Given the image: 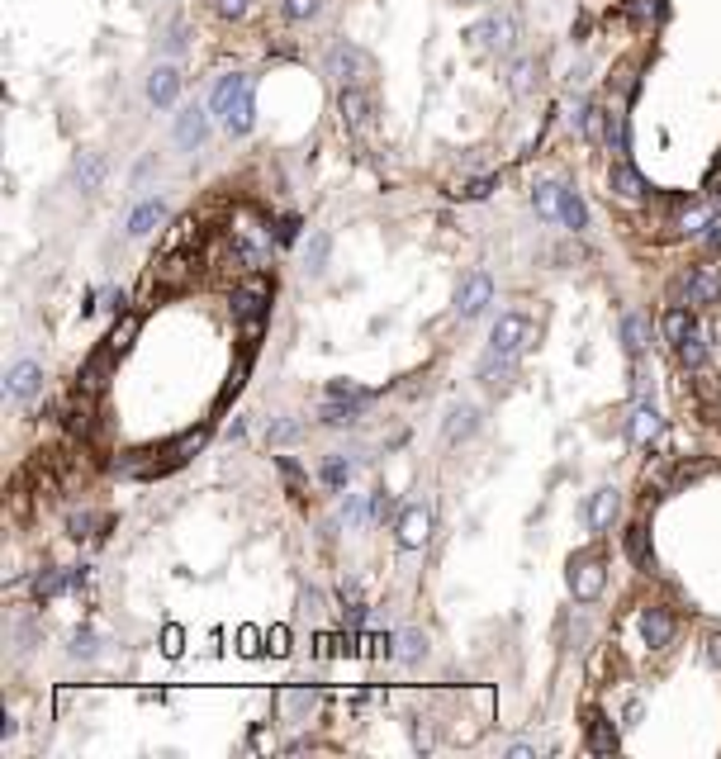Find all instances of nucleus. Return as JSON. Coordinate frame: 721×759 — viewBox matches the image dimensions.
<instances>
[{"label": "nucleus", "instance_id": "25", "mask_svg": "<svg viewBox=\"0 0 721 759\" xmlns=\"http://www.w3.org/2000/svg\"><path fill=\"white\" fill-rule=\"evenodd\" d=\"M560 223L569 228V233H579V228L588 223V209H584V200L575 195V190H565V200H560Z\"/></svg>", "mask_w": 721, "mask_h": 759}, {"label": "nucleus", "instance_id": "7", "mask_svg": "<svg viewBox=\"0 0 721 759\" xmlns=\"http://www.w3.org/2000/svg\"><path fill=\"white\" fill-rule=\"evenodd\" d=\"M674 294H684L688 304H712V300H721V271L716 266H697V271H688V276L674 285Z\"/></svg>", "mask_w": 721, "mask_h": 759}, {"label": "nucleus", "instance_id": "35", "mask_svg": "<svg viewBox=\"0 0 721 759\" xmlns=\"http://www.w3.org/2000/svg\"><path fill=\"white\" fill-rule=\"evenodd\" d=\"M318 10H323V0H285V19H294V25L313 19Z\"/></svg>", "mask_w": 721, "mask_h": 759}, {"label": "nucleus", "instance_id": "34", "mask_svg": "<svg viewBox=\"0 0 721 759\" xmlns=\"http://www.w3.org/2000/svg\"><path fill=\"white\" fill-rule=\"evenodd\" d=\"M62 588H67V575L48 569V575H38V579H34V598H53V594H62Z\"/></svg>", "mask_w": 721, "mask_h": 759}, {"label": "nucleus", "instance_id": "29", "mask_svg": "<svg viewBox=\"0 0 721 759\" xmlns=\"http://www.w3.org/2000/svg\"><path fill=\"white\" fill-rule=\"evenodd\" d=\"M575 110H579V133L588 143H598L603 138V110H598V104H588V100H579Z\"/></svg>", "mask_w": 721, "mask_h": 759}, {"label": "nucleus", "instance_id": "52", "mask_svg": "<svg viewBox=\"0 0 721 759\" xmlns=\"http://www.w3.org/2000/svg\"><path fill=\"white\" fill-rule=\"evenodd\" d=\"M537 745H508V759H532Z\"/></svg>", "mask_w": 721, "mask_h": 759}, {"label": "nucleus", "instance_id": "47", "mask_svg": "<svg viewBox=\"0 0 721 759\" xmlns=\"http://www.w3.org/2000/svg\"><path fill=\"white\" fill-rule=\"evenodd\" d=\"M707 660L721 665V631H712V636H707Z\"/></svg>", "mask_w": 721, "mask_h": 759}, {"label": "nucleus", "instance_id": "2", "mask_svg": "<svg viewBox=\"0 0 721 759\" xmlns=\"http://www.w3.org/2000/svg\"><path fill=\"white\" fill-rule=\"evenodd\" d=\"M532 342H537V323L527 313H503L489 332V351H503V356H522Z\"/></svg>", "mask_w": 721, "mask_h": 759}, {"label": "nucleus", "instance_id": "40", "mask_svg": "<svg viewBox=\"0 0 721 759\" xmlns=\"http://www.w3.org/2000/svg\"><path fill=\"white\" fill-rule=\"evenodd\" d=\"M247 5H252V0H214V10H219L223 19H242Z\"/></svg>", "mask_w": 721, "mask_h": 759}, {"label": "nucleus", "instance_id": "17", "mask_svg": "<svg viewBox=\"0 0 721 759\" xmlns=\"http://www.w3.org/2000/svg\"><path fill=\"white\" fill-rule=\"evenodd\" d=\"M612 190H617L622 200H641L650 185H646V176L636 172V166H631L627 157H617V166H612Z\"/></svg>", "mask_w": 721, "mask_h": 759}, {"label": "nucleus", "instance_id": "36", "mask_svg": "<svg viewBox=\"0 0 721 759\" xmlns=\"http://www.w3.org/2000/svg\"><path fill=\"white\" fill-rule=\"evenodd\" d=\"M323 479L332 484V489H342V484L351 479V466H347V460H342V456H332V460H328V466H323Z\"/></svg>", "mask_w": 721, "mask_h": 759}, {"label": "nucleus", "instance_id": "42", "mask_svg": "<svg viewBox=\"0 0 721 759\" xmlns=\"http://www.w3.org/2000/svg\"><path fill=\"white\" fill-rule=\"evenodd\" d=\"M707 223H712V214H707V209H693V214H684V228H688V233H703Z\"/></svg>", "mask_w": 721, "mask_h": 759}, {"label": "nucleus", "instance_id": "15", "mask_svg": "<svg viewBox=\"0 0 721 759\" xmlns=\"http://www.w3.org/2000/svg\"><path fill=\"white\" fill-rule=\"evenodd\" d=\"M617 508H622L617 489H598V494L588 498V527H593V532H607V527L617 522Z\"/></svg>", "mask_w": 721, "mask_h": 759}, {"label": "nucleus", "instance_id": "19", "mask_svg": "<svg viewBox=\"0 0 721 759\" xmlns=\"http://www.w3.org/2000/svg\"><path fill=\"white\" fill-rule=\"evenodd\" d=\"M588 750L593 754H612L617 750V731H612V722L603 712H588Z\"/></svg>", "mask_w": 721, "mask_h": 759}, {"label": "nucleus", "instance_id": "41", "mask_svg": "<svg viewBox=\"0 0 721 759\" xmlns=\"http://www.w3.org/2000/svg\"><path fill=\"white\" fill-rule=\"evenodd\" d=\"M133 332H138V319H123V323L114 328V337H110V347H114V351H119V347H129V337H133Z\"/></svg>", "mask_w": 721, "mask_h": 759}, {"label": "nucleus", "instance_id": "6", "mask_svg": "<svg viewBox=\"0 0 721 759\" xmlns=\"http://www.w3.org/2000/svg\"><path fill=\"white\" fill-rule=\"evenodd\" d=\"M603 584H607V569H603L598 556H579L575 565H569V588H575L579 603H593L603 594Z\"/></svg>", "mask_w": 721, "mask_h": 759}, {"label": "nucleus", "instance_id": "27", "mask_svg": "<svg viewBox=\"0 0 721 759\" xmlns=\"http://www.w3.org/2000/svg\"><path fill=\"white\" fill-rule=\"evenodd\" d=\"M627 556H631V565H641V569H650V532H646V527H631V532H627Z\"/></svg>", "mask_w": 721, "mask_h": 759}, {"label": "nucleus", "instance_id": "38", "mask_svg": "<svg viewBox=\"0 0 721 759\" xmlns=\"http://www.w3.org/2000/svg\"><path fill=\"white\" fill-rule=\"evenodd\" d=\"M422 650H428V641H422L418 631H404V636H399V656H404V660H418Z\"/></svg>", "mask_w": 721, "mask_h": 759}, {"label": "nucleus", "instance_id": "33", "mask_svg": "<svg viewBox=\"0 0 721 759\" xmlns=\"http://www.w3.org/2000/svg\"><path fill=\"white\" fill-rule=\"evenodd\" d=\"M660 15H665L660 0H631V19H636V25H660Z\"/></svg>", "mask_w": 721, "mask_h": 759}, {"label": "nucleus", "instance_id": "20", "mask_svg": "<svg viewBox=\"0 0 721 759\" xmlns=\"http://www.w3.org/2000/svg\"><path fill=\"white\" fill-rule=\"evenodd\" d=\"M479 428V413H475V404H456L451 413H447V428H441V432H447V441H465V437H470Z\"/></svg>", "mask_w": 721, "mask_h": 759}, {"label": "nucleus", "instance_id": "32", "mask_svg": "<svg viewBox=\"0 0 721 759\" xmlns=\"http://www.w3.org/2000/svg\"><path fill=\"white\" fill-rule=\"evenodd\" d=\"M532 81H537V67H532V62H518V67H513V81H508V86H513L518 100H527V95H532Z\"/></svg>", "mask_w": 721, "mask_h": 759}, {"label": "nucleus", "instance_id": "5", "mask_svg": "<svg viewBox=\"0 0 721 759\" xmlns=\"http://www.w3.org/2000/svg\"><path fill=\"white\" fill-rule=\"evenodd\" d=\"M266 304H271V294H266L262 281H247L242 290H232V319H238L247 332H257V328H262Z\"/></svg>", "mask_w": 721, "mask_h": 759}, {"label": "nucleus", "instance_id": "31", "mask_svg": "<svg viewBox=\"0 0 721 759\" xmlns=\"http://www.w3.org/2000/svg\"><path fill=\"white\" fill-rule=\"evenodd\" d=\"M607 147H612L617 157H627V114H622V110L607 114Z\"/></svg>", "mask_w": 721, "mask_h": 759}, {"label": "nucleus", "instance_id": "21", "mask_svg": "<svg viewBox=\"0 0 721 759\" xmlns=\"http://www.w3.org/2000/svg\"><path fill=\"white\" fill-rule=\"evenodd\" d=\"M622 347H627V356H646V347H650V328H646L641 313H627V319H622Z\"/></svg>", "mask_w": 721, "mask_h": 759}, {"label": "nucleus", "instance_id": "14", "mask_svg": "<svg viewBox=\"0 0 721 759\" xmlns=\"http://www.w3.org/2000/svg\"><path fill=\"white\" fill-rule=\"evenodd\" d=\"M641 636H646L650 650H665L674 641V617L665 613V607H646L641 613Z\"/></svg>", "mask_w": 721, "mask_h": 759}, {"label": "nucleus", "instance_id": "22", "mask_svg": "<svg viewBox=\"0 0 721 759\" xmlns=\"http://www.w3.org/2000/svg\"><path fill=\"white\" fill-rule=\"evenodd\" d=\"M660 328H665V337H669V342L678 347V342H684V337L688 332H697V323H693V313H688V304H674L669 313H665V319H660Z\"/></svg>", "mask_w": 721, "mask_h": 759}, {"label": "nucleus", "instance_id": "8", "mask_svg": "<svg viewBox=\"0 0 721 759\" xmlns=\"http://www.w3.org/2000/svg\"><path fill=\"white\" fill-rule=\"evenodd\" d=\"M470 38H479L484 48H494V53H513V44H518V19L513 15H489L484 25H475L470 29Z\"/></svg>", "mask_w": 721, "mask_h": 759}, {"label": "nucleus", "instance_id": "48", "mask_svg": "<svg viewBox=\"0 0 721 759\" xmlns=\"http://www.w3.org/2000/svg\"><path fill=\"white\" fill-rule=\"evenodd\" d=\"M19 731V722H15V716L5 712V716H0V741H10V735Z\"/></svg>", "mask_w": 721, "mask_h": 759}, {"label": "nucleus", "instance_id": "45", "mask_svg": "<svg viewBox=\"0 0 721 759\" xmlns=\"http://www.w3.org/2000/svg\"><path fill=\"white\" fill-rule=\"evenodd\" d=\"M91 527H95V518H91V513L72 518V537H91Z\"/></svg>", "mask_w": 721, "mask_h": 759}, {"label": "nucleus", "instance_id": "23", "mask_svg": "<svg viewBox=\"0 0 721 759\" xmlns=\"http://www.w3.org/2000/svg\"><path fill=\"white\" fill-rule=\"evenodd\" d=\"M560 200H565V185H556V181H541L532 190V204L541 219H560Z\"/></svg>", "mask_w": 721, "mask_h": 759}, {"label": "nucleus", "instance_id": "43", "mask_svg": "<svg viewBox=\"0 0 721 759\" xmlns=\"http://www.w3.org/2000/svg\"><path fill=\"white\" fill-rule=\"evenodd\" d=\"M323 257H328V238H313V247H309V261H313V271H323Z\"/></svg>", "mask_w": 721, "mask_h": 759}, {"label": "nucleus", "instance_id": "24", "mask_svg": "<svg viewBox=\"0 0 721 759\" xmlns=\"http://www.w3.org/2000/svg\"><path fill=\"white\" fill-rule=\"evenodd\" d=\"M513 361H518V356L489 351V356H484V361H479V380H484V385H499L503 375H513Z\"/></svg>", "mask_w": 721, "mask_h": 759}, {"label": "nucleus", "instance_id": "30", "mask_svg": "<svg viewBox=\"0 0 721 759\" xmlns=\"http://www.w3.org/2000/svg\"><path fill=\"white\" fill-rule=\"evenodd\" d=\"M674 351H678V361H684V366H693V370L707 361V347H703V337H697V332H688V337H684V342H678Z\"/></svg>", "mask_w": 721, "mask_h": 759}, {"label": "nucleus", "instance_id": "10", "mask_svg": "<svg viewBox=\"0 0 721 759\" xmlns=\"http://www.w3.org/2000/svg\"><path fill=\"white\" fill-rule=\"evenodd\" d=\"M399 546L404 551H418V546H428V537H432V513L422 508V503H413V508H404L399 513Z\"/></svg>", "mask_w": 721, "mask_h": 759}, {"label": "nucleus", "instance_id": "1", "mask_svg": "<svg viewBox=\"0 0 721 759\" xmlns=\"http://www.w3.org/2000/svg\"><path fill=\"white\" fill-rule=\"evenodd\" d=\"M252 76H223L219 86H214V100H209V110L219 114V123L228 133H247L252 129V114H257V104H252Z\"/></svg>", "mask_w": 721, "mask_h": 759}, {"label": "nucleus", "instance_id": "50", "mask_svg": "<svg viewBox=\"0 0 721 759\" xmlns=\"http://www.w3.org/2000/svg\"><path fill=\"white\" fill-rule=\"evenodd\" d=\"M166 656H181V631H176V626L166 631Z\"/></svg>", "mask_w": 721, "mask_h": 759}, {"label": "nucleus", "instance_id": "46", "mask_svg": "<svg viewBox=\"0 0 721 759\" xmlns=\"http://www.w3.org/2000/svg\"><path fill=\"white\" fill-rule=\"evenodd\" d=\"M390 508H394L390 494H375V498H370V513H375V518H390Z\"/></svg>", "mask_w": 721, "mask_h": 759}, {"label": "nucleus", "instance_id": "13", "mask_svg": "<svg viewBox=\"0 0 721 759\" xmlns=\"http://www.w3.org/2000/svg\"><path fill=\"white\" fill-rule=\"evenodd\" d=\"M176 95H181V72L172 62L153 67V76H147V100H153L157 110H166V104H176Z\"/></svg>", "mask_w": 721, "mask_h": 759}, {"label": "nucleus", "instance_id": "51", "mask_svg": "<svg viewBox=\"0 0 721 759\" xmlns=\"http://www.w3.org/2000/svg\"><path fill=\"white\" fill-rule=\"evenodd\" d=\"M166 48H172V53H181V48H185V29H181V25L172 29V38H166Z\"/></svg>", "mask_w": 721, "mask_h": 759}, {"label": "nucleus", "instance_id": "16", "mask_svg": "<svg viewBox=\"0 0 721 759\" xmlns=\"http://www.w3.org/2000/svg\"><path fill=\"white\" fill-rule=\"evenodd\" d=\"M627 432H631V441H636V447H650V441L660 437V413H655L650 404H636V409H631V423H627Z\"/></svg>", "mask_w": 721, "mask_h": 759}, {"label": "nucleus", "instance_id": "12", "mask_svg": "<svg viewBox=\"0 0 721 759\" xmlns=\"http://www.w3.org/2000/svg\"><path fill=\"white\" fill-rule=\"evenodd\" d=\"M38 389H44V366L38 361H15L10 375H5V394L19 399V404H29Z\"/></svg>", "mask_w": 721, "mask_h": 759}, {"label": "nucleus", "instance_id": "3", "mask_svg": "<svg viewBox=\"0 0 721 759\" xmlns=\"http://www.w3.org/2000/svg\"><path fill=\"white\" fill-rule=\"evenodd\" d=\"M337 110H342L347 133H356V138H370V133H375V100H370L366 86H342V95H337Z\"/></svg>", "mask_w": 721, "mask_h": 759}, {"label": "nucleus", "instance_id": "37", "mask_svg": "<svg viewBox=\"0 0 721 759\" xmlns=\"http://www.w3.org/2000/svg\"><path fill=\"white\" fill-rule=\"evenodd\" d=\"M494 185H499V176H479V181H470L465 190H456V195H460V200H484Z\"/></svg>", "mask_w": 721, "mask_h": 759}, {"label": "nucleus", "instance_id": "49", "mask_svg": "<svg viewBox=\"0 0 721 759\" xmlns=\"http://www.w3.org/2000/svg\"><path fill=\"white\" fill-rule=\"evenodd\" d=\"M72 656H95V646H91V636H76V641H72Z\"/></svg>", "mask_w": 721, "mask_h": 759}, {"label": "nucleus", "instance_id": "11", "mask_svg": "<svg viewBox=\"0 0 721 759\" xmlns=\"http://www.w3.org/2000/svg\"><path fill=\"white\" fill-rule=\"evenodd\" d=\"M209 114L214 110H204V104H185V110L176 114V143L185 147V153H195V147L209 138Z\"/></svg>", "mask_w": 721, "mask_h": 759}, {"label": "nucleus", "instance_id": "18", "mask_svg": "<svg viewBox=\"0 0 721 759\" xmlns=\"http://www.w3.org/2000/svg\"><path fill=\"white\" fill-rule=\"evenodd\" d=\"M162 219H166V204H162V200H143L133 214H129V238H147Z\"/></svg>", "mask_w": 721, "mask_h": 759}, {"label": "nucleus", "instance_id": "9", "mask_svg": "<svg viewBox=\"0 0 721 759\" xmlns=\"http://www.w3.org/2000/svg\"><path fill=\"white\" fill-rule=\"evenodd\" d=\"M489 300H494V281L484 276V271H475V276L460 285V294H456V313L460 319H479V313L489 309Z\"/></svg>", "mask_w": 721, "mask_h": 759}, {"label": "nucleus", "instance_id": "28", "mask_svg": "<svg viewBox=\"0 0 721 759\" xmlns=\"http://www.w3.org/2000/svg\"><path fill=\"white\" fill-rule=\"evenodd\" d=\"M366 409V404H356V399H332L328 394V404H323V423H356V413Z\"/></svg>", "mask_w": 721, "mask_h": 759}, {"label": "nucleus", "instance_id": "4", "mask_svg": "<svg viewBox=\"0 0 721 759\" xmlns=\"http://www.w3.org/2000/svg\"><path fill=\"white\" fill-rule=\"evenodd\" d=\"M370 72H375V62L360 53V48H351V44H337V48L328 53V76H337L342 86H366Z\"/></svg>", "mask_w": 721, "mask_h": 759}, {"label": "nucleus", "instance_id": "44", "mask_svg": "<svg viewBox=\"0 0 721 759\" xmlns=\"http://www.w3.org/2000/svg\"><path fill=\"white\" fill-rule=\"evenodd\" d=\"M294 432H300V423H275V428L266 432V441H290Z\"/></svg>", "mask_w": 721, "mask_h": 759}, {"label": "nucleus", "instance_id": "39", "mask_svg": "<svg viewBox=\"0 0 721 759\" xmlns=\"http://www.w3.org/2000/svg\"><path fill=\"white\" fill-rule=\"evenodd\" d=\"M328 394H332V399H356V404H370V389H356V385H347V380L328 385Z\"/></svg>", "mask_w": 721, "mask_h": 759}, {"label": "nucleus", "instance_id": "26", "mask_svg": "<svg viewBox=\"0 0 721 759\" xmlns=\"http://www.w3.org/2000/svg\"><path fill=\"white\" fill-rule=\"evenodd\" d=\"M100 181H104V157L86 153V157L76 162V185L81 190H100Z\"/></svg>", "mask_w": 721, "mask_h": 759}]
</instances>
